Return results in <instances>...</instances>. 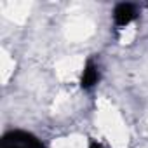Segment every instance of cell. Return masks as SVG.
Listing matches in <instances>:
<instances>
[{
  "label": "cell",
  "mask_w": 148,
  "mask_h": 148,
  "mask_svg": "<svg viewBox=\"0 0 148 148\" xmlns=\"http://www.w3.org/2000/svg\"><path fill=\"white\" fill-rule=\"evenodd\" d=\"M136 18H138V11H136L134 4L122 2V4H117L113 9V23L117 28H124V26L131 25Z\"/></svg>",
  "instance_id": "obj_2"
},
{
  "label": "cell",
  "mask_w": 148,
  "mask_h": 148,
  "mask_svg": "<svg viewBox=\"0 0 148 148\" xmlns=\"http://www.w3.org/2000/svg\"><path fill=\"white\" fill-rule=\"evenodd\" d=\"M99 80V68L94 61H87L82 71V79H80V86L82 89H92Z\"/></svg>",
  "instance_id": "obj_3"
},
{
  "label": "cell",
  "mask_w": 148,
  "mask_h": 148,
  "mask_svg": "<svg viewBox=\"0 0 148 148\" xmlns=\"http://www.w3.org/2000/svg\"><path fill=\"white\" fill-rule=\"evenodd\" d=\"M2 148H45V145L26 131H9L2 138Z\"/></svg>",
  "instance_id": "obj_1"
},
{
  "label": "cell",
  "mask_w": 148,
  "mask_h": 148,
  "mask_svg": "<svg viewBox=\"0 0 148 148\" xmlns=\"http://www.w3.org/2000/svg\"><path fill=\"white\" fill-rule=\"evenodd\" d=\"M91 148H103L99 143H96V141H91Z\"/></svg>",
  "instance_id": "obj_4"
}]
</instances>
